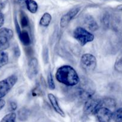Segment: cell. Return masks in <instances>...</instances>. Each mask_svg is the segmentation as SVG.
<instances>
[{
    "instance_id": "2e32d148",
    "label": "cell",
    "mask_w": 122,
    "mask_h": 122,
    "mask_svg": "<svg viewBox=\"0 0 122 122\" xmlns=\"http://www.w3.org/2000/svg\"><path fill=\"white\" fill-rule=\"evenodd\" d=\"M51 19H52V17L50 13H44L39 20V25L43 27H47L51 23Z\"/></svg>"
},
{
    "instance_id": "4fadbf2b",
    "label": "cell",
    "mask_w": 122,
    "mask_h": 122,
    "mask_svg": "<svg viewBox=\"0 0 122 122\" xmlns=\"http://www.w3.org/2000/svg\"><path fill=\"white\" fill-rule=\"evenodd\" d=\"M18 36L20 41L25 46H28L31 44V39L28 32L26 30H23L18 33Z\"/></svg>"
},
{
    "instance_id": "277c9868",
    "label": "cell",
    "mask_w": 122,
    "mask_h": 122,
    "mask_svg": "<svg viewBox=\"0 0 122 122\" xmlns=\"http://www.w3.org/2000/svg\"><path fill=\"white\" fill-rule=\"evenodd\" d=\"M102 107V99L93 96L85 101L83 107L84 113L87 115H95L98 110Z\"/></svg>"
},
{
    "instance_id": "44dd1931",
    "label": "cell",
    "mask_w": 122,
    "mask_h": 122,
    "mask_svg": "<svg viewBox=\"0 0 122 122\" xmlns=\"http://www.w3.org/2000/svg\"><path fill=\"white\" fill-rule=\"evenodd\" d=\"M114 67L118 72L122 73V54L118 56L115 63Z\"/></svg>"
},
{
    "instance_id": "8992f818",
    "label": "cell",
    "mask_w": 122,
    "mask_h": 122,
    "mask_svg": "<svg viewBox=\"0 0 122 122\" xmlns=\"http://www.w3.org/2000/svg\"><path fill=\"white\" fill-rule=\"evenodd\" d=\"M17 81V76L12 75L0 81V99L4 97L10 91Z\"/></svg>"
},
{
    "instance_id": "d6986e66",
    "label": "cell",
    "mask_w": 122,
    "mask_h": 122,
    "mask_svg": "<svg viewBox=\"0 0 122 122\" xmlns=\"http://www.w3.org/2000/svg\"><path fill=\"white\" fill-rule=\"evenodd\" d=\"M8 60L9 57L8 53L4 51H0V68L8 64Z\"/></svg>"
},
{
    "instance_id": "9c48e42d",
    "label": "cell",
    "mask_w": 122,
    "mask_h": 122,
    "mask_svg": "<svg viewBox=\"0 0 122 122\" xmlns=\"http://www.w3.org/2000/svg\"><path fill=\"white\" fill-rule=\"evenodd\" d=\"M98 122H110L112 119V112L106 107H102L95 114Z\"/></svg>"
},
{
    "instance_id": "484cf974",
    "label": "cell",
    "mask_w": 122,
    "mask_h": 122,
    "mask_svg": "<svg viewBox=\"0 0 122 122\" xmlns=\"http://www.w3.org/2000/svg\"><path fill=\"white\" fill-rule=\"evenodd\" d=\"M4 15L1 12H0V28L3 26L4 23Z\"/></svg>"
},
{
    "instance_id": "ac0fdd59",
    "label": "cell",
    "mask_w": 122,
    "mask_h": 122,
    "mask_svg": "<svg viewBox=\"0 0 122 122\" xmlns=\"http://www.w3.org/2000/svg\"><path fill=\"white\" fill-rule=\"evenodd\" d=\"M112 119L115 122H122V107L117 108L112 112Z\"/></svg>"
},
{
    "instance_id": "cb8c5ba5",
    "label": "cell",
    "mask_w": 122,
    "mask_h": 122,
    "mask_svg": "<svg viewBox=\"0 0 122 122\" xmlns=\"http://www.w3.org/2000/svg\"><path fill=\"white\" fill-rule=\"evenodd\" d=\"M17 106L16 103L15 102H14V101L10 102V103L9 104V108L11 112L16 110L17 109Z\"/></svg>"
},
{
    "instance_id": "5b68a950",
    "label": "cell",
    "mask_w": 122,
    "mask_h": 122,
    "mask_svg": "<svg viewBox=\"0 0 122 122\" xmlns=\"http://www.w3.org/2000/svg\"><path fill=\"white\" fill-rule=\"evenodd\" d=\"M80 66L86 73H92L97 66V60L93 55L89 53L84 54L80 60Z\"/></svg>"
},
{
    "instance_id": "30bf717a",
    "label": "cell",
    "mask_w": 122,
    "mask_h": 122,
    "mask_svg": "<svg viewBox=\"0 0 122 122\" xmlns=\"http://www.w3.org/2000/svg\"><path fill=\"white\" fill-rule=\"evenodd\" d=\"M83 25L89 30L94 32L99 28L98 23L94 18L90 15H86L83 19Z\"/></svg>"
},
{
    "instance_id": "5bb4252c",
    "label": "cell",
    "mask_w": 122,
    "mask_h": 122,
    "mask_svg": "<svg viewBox=\"0 0 122 122\" xmlns=\"http://www.w3.org/2000/svg\"><path fill=\"white\" fill-rule=\"evenodd\" d=\"M25 5L28 10L32 14H35L38 9V5L35 0H25Z\"/></svg>"
},
{
    "instance_id": "7402d4cb",
    "label": "cell",
    "mask_w": 122,
    "mask_h": 122,
    "mask_svg": "<svg viewBox=\"0 0 122 122\" xmlns=\"http://www.w3.org/2000/svg\"><path fill=\"white\" fill-rule=\"evenodd\" d=\"M18 116L20 120H24L25 119H26L28 116V111L26 108H21L19 110L18 112Z\"/></svg>"
},
{
    "instance_id": "e0dca14e",
    "label": "cell",
    "mask_w": 122,
    "mask_h": 122,
    "mask_svg": "<svg viewBox=\"0 0 122 122\" xmlns=\"http://www.w3.org/2000/svg\"><path fill=\"white\" fill-rule=\"evenodd\" d=\"M102 107H106L110 110L115 108L116 107V102L113 98H105L102 99Z\"/></svg>"
},
{
    "instance_id": "83f0119b",
    "label": "cell",
    "mask_w": 122,
    "mask_h": 122,
    "mask_svg": "<svg viewBox=\"0 0 122 122\" xmlns=\"http://www.w3.org/2000/svg\"><path fill=\"white\" fill-rule=\"evenodd\" d=\"M116 10L118 11H122V4L117 5V7H116Z\"/></svg>"
},
{
    "instance_id": "9a60e30c",
    "label": "cell",
    "mask_w": 122,
    "mask_h": 122,
    "mask_svg": "<svg viewBox=\"0 0 122 122\" xmlns=\"http://www.w3.org/2000/svg\"><path fill=\"white\" fill-rule=\"evenodd\" d=\"M19 18H20V23L21 27L23 29H26L29 26V19L27 14L21 10L19 13Z\"/></svg>"
},
{
    "instance_id": "7a4b0ae2",
    "label": "cell",
    "mask_w": 122,
    "mask_h": 122,
    "mask_svg": "<svg viewBox=\"0 0 122 122\" xmlns=\"http://www.w3.org/2000/svg\"><path fill=\"white\" fill-rule=\"evenodd\" d=\"M80 85L77 89V95L81 100L85 101L89 98L94 96L95 92L94 84L89 79L80 81Z\"/></svg>"
},
{
    "instance_id": "3957f363",
    "label": "cell",
    "mask_w": 122,
    "mask_h": 122,
    "mask_svg": "<svg viewBox=\"0 0 122 122\" xmlns=\"http://www.w3.org/2000/svg\"><path fill=\"white\" fill-rule=\"evenodd\" d=\"M73 36L81 46H84L94 39V35L83 27H76L73 32Z\"/></svg>"
},
{
    "instance_id": "ba28073f",
    "label": "cell",
    "mask_w": 122,
    "mask_h": 122,
    "mask_svg": "<svg viewBox=\"0 0 122 122\" xmlns=\"http://www.w3.org/2000/svg\"><path fill=\"white\" fill-rule=\"evenodd\" d=\"M80 8H81L79 6H76V7H73L66 14H65L61 19V22H60L61 27L64 28L66 26H68L70 21L77 15V14L80 11Z\"/></svg>"
},
{
    "instance_id": "603a6c76",
    "label": "cell",
    "mask_w": 122,
    "mask_h": 122,
    "mask_svg": "<svg viewBox=\"0 0 122 122\" xmlns=\"http://www.w3.org/2000/svg\"><path fill=\"white\" fill-rule=\"evenodd\" d=\"M47 83L49 89H51V90H54L55 89V82H54L53 78L52 75H51V73H49V74H48Z\"/></svg>"
},
{
    "instance_id": "7c38bea8",
    "label": "cell",
    "mask_w": 122,
    "mask_h": 122,
    "mask_svg": "<svg viewBox=\"0 0 122 122\" xmlns=\"http://www.w3.org/2000/svg\"><path fill=\"white\" fill-rule=\"evenodd\" d=\"M38 60L36 58H32L28 63V74L30 77H33L38 73Z\"/></svg>"
},
{
    "instance_id": "6da1fadb",
    "label": "cell",
    "mask_w": 122,
    "mask_h": 122,
    "mask_svg": "<svg viewBox=\"0 0 122 122\" xmlns=\"http://www.w3.org/2000/svg\"><path fill=\"white\" fill-rule=\"evenodd\" d=\"M57 82L67 86H74L80 83V79L76 70L69 65H63L57 69L55 74Z\"/></svg>"
},
{
    "instance_id": "d4e9b609",
    "label": "cell",
    "mask_w": 122,
    "mask_h": 122,
    "mask_svg": "<svg viewBox=\"0 0 122 122\" xmlns=\"http://www.w3.org/2000/svg\"><path fill=\"white\" fill-rule=\"evenodd\" d=\"M7 2V0H0V12L6 7Z\"/></svg>"
},
{
    "instance_id": "52a82bcc",
    "label": "cell",
    "mask_w": 122,
    "mask_h": 122,
    "mask_svg": "<svg viewBox=\"0 0 122 122\" xmlns=\"http://www.w3.org/2000/svg\"><path fill=\"white\" fill-rule=\"evenodd\" d=\"M13 37V32L11 29L7 27L0 29V51L8 48L10 41Z\"/></svg>"
},
{
    "instance_id": "ffe728a7",
    "label": "cell",
    "mask_w": 122,
    "mask_h": 122,
    "mask_svg": "<svg viewBox=\"0 0 122 122\" xmlns=\"http://www.w3.org/2000/svg\"><path fill=\"white\" fill-rule=\"evenodd\" d=\"M16 114L14 112H11L6 114L1 120V122H16Z\"/></svg>"
},
{
    "instance_id": "f1b7e54d",
    "label": "cell",
    "mask_w": 122,
    "mask_h": 122,
    "mask_svg": "<svg viewBox=\"0 0 122 122\" xmlns=\"http://www.w3.org/2000/svg\"><path fill=\"white\" fill-rule=\"evenodd\" d=\"M19 1H23V2H24V1H25V0H19Z\"/></svg>"
},
{
    "instance_id": "8fae6325",
    "label": "cell",
    "mask_w": 122,
    "mask_h": 122,
    "mask_svg": "<svg viewBox=\"0 0 122 122\" xmlns=\"http://www.w3.org/2000/svg\"><path fill=\"white\" fill-rule=\"evenodd\" d=\"M47 97L49 98V101H50V104H51V106H52L53 108L54 109V110L58 114H59L61 116L65 117V114L64 112L63 111V110L61 108V107H60L59 104V102L57 101V98H56V97L53 95V94L51 93H49L47 95Z\"/></svg>"
},
{
    "instance_id": "4316f807",
    "label": "cell",
    "mask_w": 122,
    "mask_h": 122,
    "mask_svg": "<svg viewBox=\"0 0 122 122\" xmlns=\"http://www.w3.org/2000/svg\"><path fill=\"white\" fill-rule=\"evenodd\" d=\"M6 106V101L2 98L0 99V110L2 109Z\"/></svg>"
}]
</instances>
